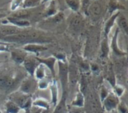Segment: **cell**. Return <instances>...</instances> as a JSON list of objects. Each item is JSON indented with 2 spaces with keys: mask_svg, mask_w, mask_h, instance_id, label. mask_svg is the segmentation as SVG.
Here are the masks:
<instances>
[{
  "mask_svg": "<svg viewBox=\"0 0 128 113\" xmlns=\"http://www.w3.org/2000/svg\"><path fill=\"white\" fill-rule=\"evenodd\" d=\"M34 76L36 77V79H38L39 80H40L45 77V68H44V64H40L38 65V67L36 68V70L34 71Z\"/></svg>",
  "mask_w": 128,
  "mask_h": 113,
  "instance_id": "cell-26",
  "label": "cell"
},
{
  "mask_svg": "<svg viewBox=\"0 0 128 113\" xmlns=\"http://www.w3.org/2000/svg\"><path fill=\"white\" fill-rule=\"evenodd\" d=\"M115 88H116V94H117L118 97L122 96V94L124 93V88L122 86H116Z\"/></svg>",
  "mask_w": 128,
  "mask_h": 113,
  "instance_id": "cell-34",
  "label": "cell"
},
{
  "mask_svg": "<svg viewBox=\"0 0 128 113\" xmlns=\"http://www.w3.org/2000/svg\"><path fill=\"white\" fill-rule=\"evenodd\" d=\"M21 109L13 101L8 100L5 104V112L6 113H19Z\"/></svg>",
  "mask_w": 128,
  "mask_h": 113,
  "instance_id": "cell-21",
  "label": "cell"
},
{
  "mask_svg": "<svg viewBox=\"0 0 128 113\" xmlns=\"http://www.w3.org/2000/svg\"><path fill=\"white\" fill-rule=\"evenodd\" d=\"M121 13V11H116L115 12L114 14H112L110 17L107 20V21L105 23V26H104V32H105V34H106V37L108 36V34H110L112 28L113 27L115 22H116V20L118 17V16L119 15V14Z\"/></svg>",
  "mask_w": 128,
  "mask_h": 113,
  "instance_id": "cell-17",
  "label": "cell"
},
{
  "mask_svg": "<svg viewBox=\"0 0 128 113\" xmlns=\"http://www.w3.org/2000/svg\"><path fill=\"white\" fill-rule=\"evenodd\" d=\"M9 99L10 100L16 104L20 109L26 110L28 112L29 111L32 105V96L29 94H24L20 91L11 94Z\"/></svg>",
  "mask_w": 128,
  "mask_h": 113,
  "instance_id": "cell-2",
  "label": "cell"
},
{
  "mask_svg": "<svg viewBox=\"0 0 128 113\" xmlns=\"http://www.w3.org/2000/svg\"><path fill=\"white\" fill-rule=\"evenodd\" d=\"M66 98H67V92H63L61 100L55 108L52 113H67Z\"/></svg>",
  "mask_w": 128,
  "mask_h": 113,
  "instance_id": "cell-19",
  "label": "cell"
},
{
  "mask_svg": "<svg viewBox=\"0 0 128 113\" xmlns=\"http://www.w3.org/2000/svg\"><path fill=\"white\" fill-rule=\"evenodd\" d=\"M38 61L40 64H44V66H46L52 73V74L53 76H55L56 73H55V64L56 63L57 59L56 58L55 56H50L46 58H38Z\"/></svg>",
  "mask_w": 128,
  "mask_h": 113,
  "instance_id": "cell-14",
  "label": "cell"
},
{
  "mask_svg": "<svg viewBox=\"0 0 128 113\" xmlns=\"http://www.w3.org/2000/svg\"><path fill=\"white\" fill-rule=\"evenodd\" d=\"M23 0H13L10 4V10H15L18 7H20L22 4Z\"/></svg>",
  "mask_w": 128,
  "mask_h": 113,
  "instance_id": "cell-32",
  "label": "cell"
},
{
  "mask_svg": "<svg viewBox=\"0 0 128 113\" xmlns=\"http://www.w3.org/2000/svg\"><path fill=\"white\" fill-rule=\"evenodd\" d=\"M108 94H109V93H108L107 90H106V88H102V90H101V92H100V97H101V100H102V101H104V100L107 97V95H108Z\"/></svg>",
  "mask_w": 128,
  "mask_h": 113,
  "instance_id": "cell-35",
  "label": "cell"
},
{
  "mask_svg": "<svg viewBox=\"0 0 128 113\" xmlns=\"http://www.w3.org/2000/svg\"><path fill=\"white\" fill-rule=\"evenodd\" d=\"M119 32H120V30L118 28H117L113 36H112L110 46H111V49H112V50L115 55H116L118 56H124L127 55V52L123 51L122 50H121L118 44V37Z\"/></svg>",
  "mask_w": 128,
  "mask_h": 113,
  "instance_id": "cell-9",
  "label": "cell"
},
{
  "mask_svg": "<svg viewBox=\"0 0 128 113\" xmlns=\"http://www.w3.org/2000/svg\"><path fill=\"white\" fill-rule=\"evenodd\" d=\"M101 51L103 53V56L106 57L108 56L110 52V45L108 43L107 37H105V38H104L101 42Z\"/></svg>",
  "mask_w": 128,
  "mask_h": 113,
  "instance_id": "cell-28",
  "label": "cell"
},
{
  "mask_svg": "<svg viewBox=\"0 0 128 113\" xmlns=\"http://www.w3.org/2000/svg\"><path fill=\"white\" fill-rule=\"evenodd\" d=\"M40 64V63L38 61V58H36L33 56H27L23 62L25 69L32 76H34V71Z\"/></svg>",
  "mask_w": 128,
  "mask_h": 113,
  "instance_id": "cell-5",
  "label": "cell"
},
{
  "mask_svg": "<svg viewBox=\"0 0 128 113\" xmlns=\"http://www.w3.org/2000/svg\"><path fill=\"white\" fill-rule=\"evenodd\" d=\"M50 1H51V0H42L41 3H42V4H44V3H46V2H50Z\"/></svg>",
  "mask_w": 128,
  "mask_h": 113,
  "instance_id": "cell-37",
  "label": "cell"
},
{
  "mask_svg": "<svg viewBox=\"0 0 128 113\" xmlns=\"http://www.w3.org/2000/svg\"><path fill=\"white\" fill-rule=\"evenodd\" d=\"M67 113H72V112H67Z\"/></svg>",
  "mask_w": 128,
  "mask_h": 113,
  "instance_id": "cell-40",
  "label": "cell"
},
{
  "mask_svg": "<svg viewBox=\"0 0 128 113\" xmlns=\"http://www.w3.org/2000/svg\"><path fill=\"white\" fill-rule=\"evenodd\" d=\"M0 113H2V112H1V110H0Z\"/></svg>",
  "mask_w": 128,
  "mask_h": 113,
  "instance_id": "cell-41",
  "label": "cell"
},
{
  "mask_svg": "<svg viewBox=\"0 0 128 113\" xmlns=\"http://www.w3.org/2000/svg\"><path fill=\"white\" fill-rule=\"evenodd\" d=\"M7 20L12 26H14L20 28H27V27H29L31 26L30 22L28 20H27L26 19H20V18H15V17L8 16L7 18Z\"/></svg>",
  "mask_w": 128,
  "mask_h": 113,
  "instance_id": "cell-13",
  "label": "cell"
},
{
  "mask_svg": "<svg viewBox=\"0 0 128 113\" xmlns=\"http://www.w3.org/2000/svg\"><path fill=\"white\" fill-rule=\"evenodd\" d=\"M85 104V100H84V96L82 93L79 91L76 93V98L72 102V106H79V107H83Z\"/></svg>",
  "mask_w": 128,
  "mask_h": 113,
  "instance_id": "cell-24",
  "label": "cell"
},
{
  "mask_svg": "<svg viewBox=\"0 0 128 113\" xmlns=\"http://www.w3.org/2000/svg\"><path fill=\"white\" fill-rule=\"evenodd\" d=\"M104 107L108 112H111L114 110H116L118 104L119 100L117 95L114 94H110L107 95V97L104 100Z\"/></svg>",
  "mask_w": 128,
  "mask_h": 113,
  "instance_id": "cell-6",
  "label": "cell"
},
{
  "mask_svg": "<svg viewBox=\"0 0 128 113\" xmlns=\"http://www.w3.org/2000/svg\"><path fill=\"white\" fill-rule=\"evenodd\" d=\"M1 40L9 42V43H18V44H40L42 43H49L50 42V39L44 37L40 32L33 30H27V31H21L20 32L10 35L5 36L2 38Z\"/></svg>",
  "mask_w": 128,
  "mask_h": 113,
  "instance_id": "cell-1",
  "label": "cell"
},
{
  "mask_svg": "<svg viewBox=\"0 0 128 113\" xmlns=\"http://www.w3.org/2000/svg\"><path fill=\"white\" fill-rule=\"evenodd\" d=\"M69 17H70V20H69L70 28L72 30H74V31L80 30L83 27L84 20H83L82 16L80 14L74 13Z\"/></svg>",
  "mask_w": 128,
  "mask_h": 113,
  "instance_id": "cell-7",
  "label": "cell"
},
{
  "mask_svg": "<svg viewBox=\"0 0 128 113\" xmlns=\"http://www.w3.org/2000/svg\"><path fill=\"white\" fill-rule=\"evenodd\" d=\"M118 110L121 113H127L128 112V108L126 105L124 103H119L118 105Z\"/></svg>",
  "mask_w": 128,
  "mask_h": 113,
  "instance_id": "cell-33",
  "label": "cell"
},
{
  "mask_svg": "<svg viewBox=\"0 0 128 113\" xmlns=\"http://www.w3.org/2000/svg\"><path fill=\"white\" fill-rule=\"evenodd\" d=\"M116 22H117L118 24V28L119 30H122L123 32L125 34V35H128V18L122 14V12L119 14L118 16Z\"/></svg>",
  "mask_w": 128,
  "mask_h": 113,
  "instance_id": "cell-16",
  "label": "cell"
},
{
  "mask_svg": "<svg viewBox=\"0 0 128 113\" xmlns=\"http://www.w3.org/2000/svg\"><path fill=\"white\" fill-rule=\"evenodd\" d=\"M91 2L92 0H81V9L83 12L86 13V14H87V10L89 4H91Z\"/></svg>",
  "mask_w": 128,
  "mask_h": 113,
  "instance_id": "cell-30",
  "label": "cell"
},
{
  "mask_svg": "<svg viewBox=\"0 0 128 113\" xmlns=\"http://www.w3.org/2000/svg\"><path fill=\"white\" fill-rule=\"evenodd\" d=\"M32 105L34 106H36V107H38V108H42V109H46V110H48L50 108V104L49 103L44 100V99H42V98H40V99H37L35 100L34 102H32Z\"/></svg>",
  "mask_w": 128,
  "mask_h": 113,
  "instance_id": "cell-25",
  "label": "cell"
},
{
  "mask_svg": "<svg viewBox=\"0 0 128 113\" xmlns=\"http://www.w3.org/2000/svg\"><path fill=\"white\" fill-rule=\"evenodd\" d=\"M48 85H49V80L44 77V78H43L42 80H40L39 83L38 84V87L40 89H44V88H47Z\"/></svg>",
  "mask_w": 128,
  "mask_h": 113,
  "instance_id": "cell-31",
  "label": "cell"
},
{
  "mask_svg": "<svg viewBox=\"0 0 128 113\" xmlns=\"http://www.w3.org/2000/svg\"><path fill=\"white\" fill-rule=\"evenodd\" d=\"M27 52L25 51L23 49H14L10 51V57L11 59L18 63V64H22L23 63L24 60L26 59L27 56Z\"/></svg>",
  "mask_w": 128,
  "mask_h": 113,
  "instance_id": "cell-10",
  "label": "cell"
},
{
  "mask_svg": "<svg viewBox=\"0 0 128 113\" xmlns=\"http://www.w3.org/2000/svg\"><path fill=\"white\" fill-rule=\"evenodd\" d=\"M58 69H59V79L62 83L63 92H66L68 87V82H69V71H68V67L65 62L58 61Z\"/></svg>",
  "mask_w": 128,
  "mask_h": 113,
  "instance_id": "cell-3",
  "label": "cell"
},
{
  "mask_svg": "<svg viewBox=\"0 0 128 113\" xmlns=\"http://www.w3.org/2000/svg\"><path fill=\"white\" fill-rule=\"evenodd\" d=\"M111 113H118V111L116 110H114L111 111Z\"/></svg>",
  "mask_w": 128,
  "mask_h": 113,
  "instance_id": "cell-38",
  "label": "cell"
},
{
  "mask_svg": "<svg viewBox=\"0 0 128 113\" xmlns=\"http://www.w3.org/2000/svg\"><path fill=\"white\" fill-rule=\"evenodd\" d=\"M58 12V10L56 0H51L50 2L49 5L44 10V16L46 18H49V17H51V16L56 15Z\"/></svg>",
  "mask_w": 128,
  "mask_h": 113,
  "instance_id": "cell-18",
  "label": "cell"
},
{
  "mask_svg": "<svg viewBox=\"0 0 128 113\" xmlns=\"http://www.w3.org/2000/svg\"><path fill=\"white\" fill-rule=\"evenodd\" d=\"M2 36H1V35H0V40H2Z\"/></svg>",
  "mask_w": 128,
  "mask_h": 113,
  "instance_id": "cell-39",
  "label": "cell"
},
{
  "mask_svg": "<svg viewBox=\"0 0 128 113\" xmlns=\"http://www.w3.org/2000/svg\"><path fill=\"white\" fill-rule=\"evenodd\" d=\"M42 0H23L21 5L23 9H33L38 7Z\"/></svg>",
  "mask_w": 128,
  "mask_h": 113,
  "instance_id": "cell-20",
  "label": "cell"
},
{
  "mask_svg": "<svg viewBox=\"0 0 128 113\" xmlns=\"http://www.w3.org/2000/svg\"><path fill=\"white\" fill-rule=\"evenodd\" d=\"M2 51H8V46L0 44V52H2Z\"/></svg>",
  "mask_w": 128,
  "mask_h": 113,
  "instance_id": "cell-36",
  "label": "cell"
},
{
  "mask_svg": "<svg viewBox=\"0 0 128 113\" xmlns=\"http://www.w3.org/2000/svg\"><path fill=\"white\" fill-rule=\"evenodd\" d=\"M102 13V6L101 4L95 1L92 4H90L88 10H87V15H88L92 19L97 20L100 17Z\"/></svg>",
  "mask_w": 128,
  "mask_h": 113,
  "instance_id": "cell-8",
  "label": "cell"
},
{
  "mask_svg": "<svg viewBox=\"0 0 128 113\" xmlns=\"http://www.w3.org/2000/svg\"><path fill=\"white\" fill-rule=\"evenodd\" d=\"M14 85V81L12 78L8 76H0V87L3 88H10Z\"/></svg>",
  "mask_w": 128,
  "mask_h": 113,
  "instance_id": "cell-22",
  "label": "cell"
},
{
  "mask_svg": "<svg viewBox=\"0 0 128 113\" xmlns=\"http://www.w3.org/2000/svg\"><path fill=\"white\" fill-rule=\"evenodd\" d=\"M22 31V28L16 27L14 26H3L0 27V35L3 38L5 36H10L16 34Z\"/></svg>",
  "mask_w": 128,
  "mask_h": 113,
  "instance_id": "cell-12",
  "label": "cell"
},
{
  "mask_svg": "<svg viewBox=\"0 0 128 113\" xmlns=\"http://www.w3.org/2000/svg\"><path fill=\"white\" fill-rule=\"evenodd\" d=\"M126 9V7L118 0H110L108 3V13L112 14L116 11H121Z\"/></svg>",
  "mask_w": 128,
  "mask_h": 113,
  "instance_id": "cell-15",
  "label": "cell"
},
{
  "mask_svg": "<svg viewBox=\"0 0 128 113\" xmlns=\"http://www.w3.org/2000/svg\"><path fill=\"white\" fill-rule=\"evenodd\" d=\"M51 93H52V101L54 105H56L57 104V99H58V86L56 84V82L54 80L52 86H51Z\"/></svg>",
  "mask_w": 128,
  "mask_h": 113,
  "instance_id": "cell-27",
  "label": "cell"
},
{
  "mask_svg": "<svg viewBox=\"0 0 128 113\" xmlns=\"http://www.w3.org/2000/svg\"><path fill=\"white\" fill-rule=\"evenodd\" d=\"M64 18V14L63 12H62V11H58L56 15L52 16L51 17H49L48 20L52 21L54 23H57V22H61L62 20H63Z\"/></svg>",
  "mask_w": 128,
  "mask_h": 113,
  "instance_id": "cell-29",
  "label": "cell"
},
{
  "mask_svg": "<svg viewBox=\"0 0 128 113\" xmlns=\"http://www.w3.org/2000/svg\"><path fill=\"white\" fill-rule=\"evenodd\" d=\"M38 87V82L34 79V76H29L26 77L21 83L20 85V91L24 94L31 95L32 93H34Z\"/></svg>",
  "mask_w": 128,
  "mask_h": 113,
  "instance_id": "cell-4",
  "label": "cell"
},
{
  "mask_svg": "<svg viewBox=\"0 0 128 113\" xmlns=\"http://www.w3.org/2000/svg\"><path fill=\"white\" fill-rule=\"evenodd\" d=\"M64 2L74 12H78L81 9V0H64Z\"/></svg>",
  "mask_w": 128,
  "mask_h": 113,
  "instance_id": "cell-23",
  "label": "cell"
},
{
  "mask_svg": "<svg viewBox=\"0 0 128 113\" xmlns=\"http://www.w3.org/2000/svg\"><path fill=\"white\" fill-rule=\"evenodd\" d=\"M48 49L47 46L40 44H27L23 46V50L26 52H30L33 53H38L44 52Z\"/></svg>",
  "mask_w": 128,
  "mask_h": 113,
  "instance_id": "cell-11",
  "label": "cell"
}]
</instances>
